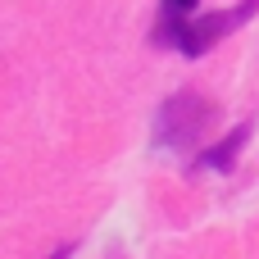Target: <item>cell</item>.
I'll list each match as a JSON object with an SVG mask.
<instances>
[{"mask_svg": "<svg viewBox=\"0 0 259 259\" xmlns=\"http://www.w3.org/2000/svg\"><path fill=\"white\" fill-rule=\"evenodd\" d=\"M259 14V0H241L232 9H214V14H191V18H159L155 23V46H173L187 59L209 55L223 36H232L237 27H246Z\"/></svg>", "mask_w": 259, "mask_h": 259, "instance_id": "1", "label": "cell"}, {"mask_svg": "<svg viewBox=\"0 0 259 259\" xmlns=\"http://www.w3.org/2000/svg\"><path fill=\"white\" fill-rule=\"evenodd\" d=\"M246 141H250V123H241V127H232L219 146H209V150H200L196 155V168H214V173H232V164H237V155L246 150Z\"/></svg>", "mask_w": 259, "mask_h": 259, "instance_id": "3", "label": "cell"}, {"mask_svg": "<svg viewBox=\"0 0 259 259\" xmlns=\"http://www.w3.org/2000/svg\"><path fill=\"white\" fill-rule=\"evenodd\" d=\"M200 0H164L159 5V18H191Z\"/></svg>", "mask_w": 259, "mask_h": 259, "instance_id": "4", "label": "cell"}, {"mask_svg": "<svg viewBox=\"0 0 259 259\" xmlns=\"http://www.w3.org/2000/svg\"><path fill=\"white\" fill-rule=\"evenodd\" d=\"M209 123H214V105H209L200 91H178V96H168L164 109H159L155 141H159V146H173V150L196 146Z\"/></svg>", "mask_w": 259, "mask_h": 259, "instance_id": "2", "label": "cell"}]
</instances>
